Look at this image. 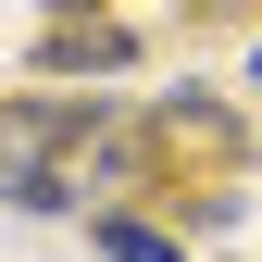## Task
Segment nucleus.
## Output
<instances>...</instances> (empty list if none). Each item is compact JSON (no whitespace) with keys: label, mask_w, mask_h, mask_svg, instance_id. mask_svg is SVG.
I'll use <instances>...</instances> for the list:
<instances>
[{"label":"nucleus","mask_w":262,"mask_h":262,"mask_svg":"<svg viewBox=\"0 0 262 262\" xmlns=\"http://www.w3.org/2000/svg\"><path fill=\"white\" fill-rule=\"evenodd\" d=\"M38 62H50V75H125V62H138V38H125V25H50V38H38Z\"/></svg>","instance_id":"obj_1"},{"label":"nucleus","mask_w":262,"mask_h":262,"mask_svg":"<svg viewBox=\"0 0 262 262\" xmlns=\"http://www.w3.org/2000/svg\"><path fill=\"white\" fill-rule=\"evenodd\" d=\"M100 250H113V262H175V250L150 237V225H100Z\"/></svg>","instance_id":"obj_2"},{"label":"nucleus","mask_w":262,"mask_h":262,"mask_svg":"<svg viewBox=\"0 0 262 262\" xmlns=\"http://www.w3.org/2000/svg\"><path fill=\"white\" fill-rule=\"evenodd\" d=\"M75 13H88V0H75Z\"/></svg>","instance_id":"obj_3"}]
</instances>
